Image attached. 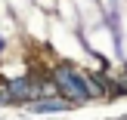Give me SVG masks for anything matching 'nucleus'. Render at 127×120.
<instances>
[{
	"label": "nucleus",
	"instance_id": "obj_4",
	"mask_svg": "<svg viewBox=\"0 0 127 120\" xmlns=\"http://www.w3.org/2000/svg\"><path fill=\"white\" fill-rule=\"evenodd\" d=\"M81 80H84V86H87V92H90V96H102V86H99L96 77H90V74L81 71Z\"/></svg>",
	"mask_w": 127,
	"mask_h": 120
},
{
	"label": "nucleus",
	"instance_id": "obj_3",
	"mask_svg": "<svg viewBox=\"0 0 127 120\" xmlns=\"http://www.w3.org/2000/svg\"><path fill=\"white\" fill-rule=\"evenodd\" d=\"M68 102L65 99H34L31 102V111H65Z\"/></svg>",
	"mask_w": 127,
	"mask_h": 120
},
{
	"label": "nucleus",
	"instance_id": "obj_1",
	"mask_svg": "<svg viewBox=\"0 0 127 120\" xmlns=\"http://www.w3.org/2000/svg\"><path fill=\"white\" fill-rule=\"evenodd\" d=\"M53 77H56V83H59V89L65 92V96L78 99V102H81V99H90V92H87L84 80H81V71H71V68H59Z\"/></svg>",
	"mask_w": 127,
	"mask_h": 120
},
{
	"label": "nucleus",
	"instance_id": "obj_2",
	"mask_svg": "<svg viewBox=\"0 0 127 120\" xmlns=\"http://www.w3.org/2000/svg\"><path fill=\"white\" fill-rule=\"evenodd\" d=\"M6 92H9L12 99H31L34 102V96H40V86L34 83V80H28V77H22V80H12L9 86H6Z\"/></svg>",
	"mask_w": 127,
	"mask_h": 120
},
{
	"label": "nucleus",
	"instance_id": "obj_5",
	"mask_svg": "<svg viewBox=\"0 0 127 120\" xmlns=\"http://www.w3.org/2000/svg\"><path fill=\"white\" fill-rule=\"evenodd\" d=\"M0 49H3V40H0Z\"/></svg>",
	"mask_w": 127,
	"mask_h": 120
}]
</instances>
